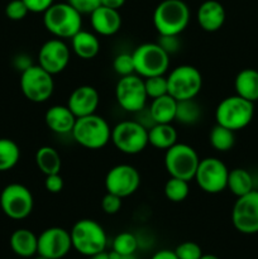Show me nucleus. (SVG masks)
Here are the masks:
<instances>
[{
	"instance_id": "f257e3e1",
	"label": "nucleus",
	"mask_w": 258,
	"mask_h": 259,
	"mask_svg": "<svg viewBox=\"0 0 258 259\" xmlns=\"http://www.w3.org/2000/svg\"><path fill=\"white\" fill-rule=\"evenodd\" d=\"M43 25L55 38L71 39L82 29V14L67 2L53 3L43 13Z\"/></svg>"
},
{
	"instance_id": "f03ea898",
	"label": "nucleus",
	"mask_w": 258,
	"mask_h": 259,
	"mask_svg": "<svg viewBox=\"0 0 258 259\" xmlns=\"http://www.w3.org/2000/svg\"><path fill=\"white\" fill-rule=\"evenodd\" d=\"M190 17L184 0H162L153 12V25L161 35H180L189 25Z\"/></svg>"
},
{
	"instance_id": "7ed1b4c3",
	"label": "nucleus",
	"mask_w": 258,
	"mask_h": 259,
	"mask_svg": "<svg viewBox=\"0 0 258 259\" xmlns=\"http://www.w3.org/2000/svg\"><path fill=\"white\" fill-rule=\"evenodd\" d=\"M72 138L77 144L86 149H101L110 142L111 128L106 119L98 114L76 119Z\"/></svg>"
},
{
	"instance_id": "20e7f679",
	"label": "nucleus",
	"mask_w": 258,
	"mask_h": 259,
	"mask_svg": "<svg viewBox=\"0 0 258 259\" xmlns=\"http://www.w3.org/2000/svg\"><path fill=\"white\" fill-rule=\"evenodd\" d=\"M72 248L80 254L90 255L105 250L108 237L104 228L93 219H81L70 230Z\"/></svg>"
},
{
	"instance_id": "39448f33",
	"label": "nucleus",
	"mask_w": 258,
	"mask_h": 259,
	"mask_svg": "<svg viewBox=\"0 0 258 259\" xmlns=\"http://www.w3.org/2000/svg\"><path fill=\"white\" fill-rule=\"evenodd\" d=\"M254 103L240 98L237 94L223 99L215 109V120L219 125L233 132L248 126L254 115Z\"/></svg>"
},
{
	"instance_id": "423d86ee",
	"label": "nucleus",
	"mask_w": 258,
	"mask_h": 259,
	"mask_svg": "<svg viewBox=\"0 0 258 259\" xmlns=\"http://www.w3.org/2000/svg\"><path fill=\"white\" fill-rule=\"evenodd\" d=\"M166 77L168 94L177 101L195 99L201 91L202 75L195 66H177Z\"/></svg>"
},
{
	"instance_id": "0eeeda50",
	"label": "nucleus",
	"mask_w": 258,
	"mask_h": 259,
	"mask_svg": "<svg viewBox=\"0 0 258 259\" xmlns=\"http://www.w3.org/2000/svg\"><path fill=\"white\" fill-rule=\"evenodd\" d=\"M200 158L197 152L186 143H176L164 154V168L169 177L192 181L196 174Z\"/></svg>"
},
{
	"instance_id": "6e6552de",
	"label": "nucleus",
	"mask_w": 258,
	"mask_h": 259,
	"mask_svg": "<svg viewBox=\"0 0 258 259\" xmlns=\"http://www.w3.org/2000/svg\"><path fill=\"white\" fill-rule=\"evenodd\" d=\"M136 73L147 78L164 75L169 67V55L158 43H143L132 52Z\"/></svg>"
},
{
	"instance_id": "1a4fd4ad",
	"label": "nucleus",
	"mask_w": 258,
	"mask_h": 259,
	"mask_svg": "<svg viewBox=\"0 0 258 259\" xmlns=\"http://www.w3.org/2000/svg\"><path fill=\"white\" fill-rule=\"evenodd\" d=\"M110 141L119 152L138 154L148 146V129L137 120H123L111 128Z\"/></svg>"
},
{
	"instance_id": "9d476101",
	"label": "nucleus",
	"mask_w": 258,
	"mask_h": 259,
	"mask_svg": "<svg viewBox=\"0 0 258 259\" xmlns=\"http://www.w3.org/2000/svg\"><path fill=\"white\" fill-rule=\"evenodd\" d=\"M19 83L25 99L37 104L46 103L55 90L53 75L43 70L39 65H30L22 71Z\"/></svg>"
},
{
	"instance_id": "9b49d317",
	"label": "nucleus",
	"mask_w": 258,
	"mask_h": 259,
	"mask_svg": "<svg viewBox=\"0 0 258 259\" xmlns=\"http://www.w3.org/2000/svg\"><path fill=\"white\" fill-rule=\"evenodd\" d=\"M34 206V199L27 186L22 184H9L0 194V207L8 218L23 220L29 217Z\"/></svg>"
},
{
	"instance_id": "f8f14e48",
	"label": "nucleus",
	"mask_w": 258,
	"mask_h": 259,
	"mask_svg": "<svg viewBox=\"0 0 258 259\" xmlns=\"http://www.w3.org/2000/svg\"><path fill=\"white\" fill-rule=\"evenodd\" d=\"M229 169L222 159L206 157L200 159L194 180L200 190L210 195L219 194L227 189Z\"/></svg>"
},
{
	"instance_id": "ddd939ff",
	"label": "nucleus",
	"mask_w": 258,
	"mask_h": 259,
	"mask_svg": "<svg viewBox=\"0 0 258 259\" xmlns=\"http://www.w3.org/2000/svg\"><path fill=\"white\" fill-rule=\"evenodd\" d=\"M115 99L119 106L128 113L136 114L146 108L148 96L144 78L137 73L119 78L115 86Z\"/></svg>"
},
{
	"instance_id": "4468645a",
	"label": "nucleus",
	"mask_w": 258,
	"mask_h": 259,
	"mask_svg": "<svg viewBox=\"0 0 258 259\" xmlns=\"http://www.w3.org/2000/svg\"><path fill=\"white\" fill-rule=\"evenodd\" d=\"M106 192L125 199L136 194L141 186V175L136 167L131 164H116L111 167L105 176Z\"/></svg>"
},
{
	"instance_id": "2eb2a0df",
	"label": "nucleus",
	"mask_w": 258,
	"mask_h": 259,
	"mask_svg": "<svg viewBox=\"0 0 258 259\" xmlns=\"http://www.w3.org/2000/svg\"><path fill=\"white\" fill-rule=\"evenodd\" d=\"M233 227L242 234L258 233V190L237 197L232 209Z\"/></svg>"
},
{
	"instance_id": "dca6fc26",
	"label": "nucleus",
	"mask_w": 258,
	"mask_h": 259,
	"mask_svg": "<svg viewBox=\"0 0 258 259\" xmlns=\"http://www.w3.org/2000/svg\"><path fill=\"white\" fill-rule=\"evenodd\" d=\"M70 60L71 50L65 40L60 38L46 40L38 52V65L51 75H57L65 71Z\"/></svg>"
},
{
	"instance_id": "f3484780",
	"label": "nucleus",
	"mask_w": 258,
	"mask_h": 259,
	"mask_svg": "<svg viewBox=\"0 0 258 259\" xmlns=\"http://www.w3.org/2000/svg\"><path fill=\"white\" fill-rule=\"evenodd\" d=\"M72 249L70 232L60 227H51L38 235L37 254L47 259H62Z\"/></svg>"
},
{
	"instance_id": "a211bd4d",
	"label": "nucleus",
	"mask_w": 258,
	"mask_h": 259,
	"mask_svg": "<svg viewBox=\"0 0 258 259\" xmlns=\"http://www.w3.org/2000/svg\"><path fill=\"white\" fill-rule=\"evenodd\" d=\"M99 103H100V95L94 86L82 85L76 88L68 96L67 106L76 118L91 115L96 113Z\"/></svg>"
},
{
	"instance_id": "6ab92c4d",
	"label": "nucleus",
	"mask_w": 258,
	"mask_h": 259,
	"mask_svg": "<svg viewBox=\"0 0 258 259\" xmlns=\"http://www.w3.org/2000/svg\"><path fill=\"white\" fill-rule=\"evenodd\" d=\"M89 15H90L91 28L96 34L109 37L116 34L120 30L121 15L119 10L100 5Z\"/></svg>"
},
{
	"instance_id": "aec40b11",
	"label": "nucleus",
	"mask_w": 258,
	"mask_h": 259,
	"mask_svg": "<svg viewBox=\"0 0 258 259\" xmlns=\"http://www.w3.org/2000/svg\"><path fill=\"white\" fill-rule=\"evenodd\" d=\"M227 13L224 7L218 0H206L199 7L196 19L200 28L205 32H218L224 25Z\"/></svg>"
},
{
	"instance_id": "412c9836",
	"label": "nucleus",
	"mask_w": 258,
	"mask_h": 259,
	"mask_svg": "<svg viewBox=\"0 0 258 259\" xmlns=\"http://www.w3.org/2000/svg\"><path fill=\"white\" fill-rule=\"evenodd\" d=\"M76 119L67 105H53L45 114L46 124L56 134H71Z\"/></svg>"
},
{
	"instance_id": "4be33fe9",
	"label": "nucleus",
	"mask_w": 258,
	"mask_h": 259,
	"mask_svg": "<svg viewBox=\"0 0 258 259\" xmlns=\"http://www.w3.org/2000/svg\"><path fill=\"white\" fill-rule=\"evenodd\" d=\"M71 50L81 60H93L100 52V40L94 33L81 29L71 38Z\"/></svg>"
},
{
	"instance_id": "5701e85b",
	"label": "nucleus",
	"mask_w": 258,
	"mask_h": 259,
	"mask_svg": "<svg viewBox=\"0 0 258 259\" xmlns=\"http://www.w3.org/2000/svg\"><path fill=\"white\" fill-rule=\"evenodd\" d=\"M235 94L250 103L258 101V71L254 68H244L239 71L234 78Z\"/></svg>"
},
{
	"instance_id": "b1692460",
	"label": "nucleus",
	"mask_w": 258,
	"mask_h": 259,
	"mask_svg": "<svg viewBox=\"0 0 258 259\" xmlns=\"http://www.w3.org/2000/svg\"><path fill=\"white\" fill-rule=\"evenodd\" d=\"M10 248L22 258H33L38 250V237L29 229H17L10 237Z\"/></svg>"
},
{
	"instance_id": "393cba45",
	"label": "nucleus",
	"mask_w": 258,
	"mask_h": 259,
	"mask_svg": "<svg viewBox=\"0 0 258 259\" xmlns=\"http://www.w3.org/2000/svg\"><path fill=\"white\" fill-rule=\"evenodd\" d=\"M177 100L169 94L153 99L148 110L154 124H169L176 118Z\"/></svg>"
},
{
	"instance_id": "a878e982",
	"label": "nucleus",
	"mask_w": 258,
	"mask_h": 259,
	"mask_svg": "<svg viewBox=\"0 0 258 259\" xmlns=\"http://www.w3.org/2000/svg\"><path fill=\"white\" fill-rule=\"evenodd\" d=\"M148 143L157 149L167 151L177 143V131L169 124H154L148 129Z\"/></svg>"
},
{
	"instance_id": "bb28decb",
	"label": "nucleus",
	"mask_w": 258,
	"mask_h": 259,
	"mask_svg": "<svg viewBox=\"0 0 258 259\" xmlns=\"http://www.w3.org/2000/svg\"><path fill=\"white\" fill-rule=\"evenodd\" d=\"M35 164L45 176H48V175L60 174L62 159L57 149L50 146H43L35 152Z\"/></svg>"
},
{
	"instance_id": "cd10ccee",
	"label": "nucleus",
	"mask_w": 258,
	"mask_h": 259,
	"mask_svg": "<svg viewBox=\"0 0 258 259\" xmlns=\"http://www.w3.org/2000/svg\"><path fill=\"white\" fill-rule=\"evenodd\" d=\"M227 189L237 197L247 195L248 192L254 190L252 175L245 168H240V167L230 169L228 175Z\"/></svg>"
},
{
	"instance_id": "c85d7f7f",
	"label": "nucleus",
	"mask_w": 258,
	"mask_h": 259,
	"mask_svg": "<svg viewBox=\"0 0 258 259\" xmlns=\"http://www.w3.org/2000/svg\"><path fill=\"white\" fill-rule=\"evenodd\" d=\"M20 158L19 146L13 139L0 138V172L10 171Z\"/></svg>"
},
{
	"instance_id": "c756f323",
	"label": "nucleus",
	"mask_w": 258,
	"mask_h": 259,
	"mask_svg": "<svg viewBox=\"0 0 258 259\" xmlns=\"http://www.w3.org/2000/svg\"><path fill=\"white\" fill-rule=\"evenodd\" d=\"M235 132L225 126L215 124L209 133V142L212 148L218 152H228L235 144Z\"/></svg>"
},
{
	"instance_id": "7c9ffc66",
	"label": "nucleus",
	"mask_w": 258,
	"mask_h": 259,
	"mask_svg": "<svg viewBox=\"0 0 258 259\" xmlns=\"http://www.w3.org/2000/svg\"><path fill=\"white\" fill-rule=\"evenodd\" d=\"M201 106L195 101V99L177 101L176 118H175V120L184 124V125H192V124H196L201 119Z\"/></svg>"
},
{
	"instance_id": "2f4dec72",
	"label": "nucleus",
	"mask_w": 258,
	"mask_h": 259,
	"mask_svg": "<svg viewBox=\"0 0 258 259\" xmlns=\"http://www.w3.org/2000/svg\"><path fill=\"white\" fill-rule=\"evenodd\" d=\"M164 196L171 202H182L187 199L190 194L189 181L176 179V177H169L164 184Z\"/></svg>"
},
{
	"instance_id": "473e14b6",
	"label": "nucleus",
	"mask_w": 258,
	"mask_h": 259,
	"mask_svg": "<svg viewBox=\"0 0 258 259\" xmlns=\"http://www.w3.org/2000/svg\"><path fill=\"white\" fill-rule=\"evenodd\" d=\"M138 249V239L129 232H123L113 240V250L120 255H133Z\"/></svg>"
},
{
	"instance_id": "72a5a7b5",
	"label": "nucleus",
	"mask_w": 258,
	"mask_h": 259,
	"mask_svg": "<svg viewBox=\"0 0 258 259\" xmlns=\"http://www.w3.org/2000/svg\"><path fill=\"white\" fill-rule=\"evenodd\" d=\"M144 88L148 99H157L168 94V86H167V77L164 75L152 76V77L144 78Z\"/></svg>"
},
{
	"instance_id": "f704fd0d",
	"label": "nucleus",
	"mask_w": 258,
	"mask_h": 259,
	"mask_svg": "<svg viewBox=\"0 0 258 259\" xmlns=\"http://www.w3.org/2000/svg\"><path fill=\"white\" fill-rule=\"evenodd\" d=\"M113 68L116 75H119L120 77L136 73L134 60L132 53H119L118 56H115L113 61Z\"/></svg>"
},
{
	"instance_id": "c9c22d12",
	"label": "nucleus",
	"mask_w": 258,
	"mask_h": 259,
	"mask_svg": "<svg viewBox=\"0 0 258 259\" xmlns=\"http://www.w3.org/2000/svg\"><path fill=\"white\" fill-rule=\"evenodd\" d=\"M177 258L179 259H200L204 254L197 243L195 242H184L179 244L175 249Z\"/></svg>"
},
{
	"instance_id": "e433bc0d",
	"label": "nucleus",
	"mask_w": 258,
	"mask_h": 259,
	"mask_svg": "<svg viewBox=\"0 0 258 259\" xmlns=\"http://www.w3.org/2000/svg\"><path fill=\"white\" fill-rule=\"evenodd\" d=\"M28 13H29V10H28L27 5L24 4L23 0H10L5 7V15L14 22L24 19Z\"/></svg>"
},
{
	"instance_id": "4c0bfd02",
	"label": "nucleus",
	"mask_w": 258,
	"mask_h": 259,
	"mask_svg": "<svg viewBox=\"0 0 258 259\" xmlns=\"http://www.w3.org/2000/svg\"><path fill=\"white\" fill-rule=\"evenodd\" d=\"M121 201H123L121 197L116 196V195L114 194H110V192H106V194L104 195L103 200H101V209H103V211L105 212V214L114 215L116 214V212L120 211Z\"/></svg>"
},
{
	"instance_id": "58836bf2",
	"label": "nucleus",
	"mask_w": 258,
	"mask_h": 259,
	"mask_svg": "<svg viewBox=\"0 0 258 259\" xmlns=\"http://www.w3.org/2000/svg\"><path fill=\"white\" fill-rule=\"evenodd\" d=\"M180 35H161L158 34V43L162 47V50L166 53H168L169 56L174 55V53L179 52L180 48H181V40H180Z\"/></svg>"
},
{
	"instance_id": "ea45409f",
	"label": "nucleus",
	"mask_w": 258,
	"mask_h": 259,
	"mask_svg": "<svg viewBox=\"0 0 258 259\" xmlns=\"http://www.w3.org/2000/svg\"><path fill=\"white\" fill-rule=\"evenodd\" d=\"M67 3L81 14H90L96 8L100 7V0H67Z\"/></svg>"
},
{
	"instance_id": "a19ab883",
	"label": "nucleus",
	"mask_w": 258,
	"mask_h": 259,
	"mask_svg": "<svg viewBox=\"0 0 258 259\" xmlns=\"http://www.w3.org/2000/svg\"><path fill=\"white\" fill-rule=\"evenodd\" d=\"M63 186H65V182H63L62 176L60 174H53L46 176L45 187L51 194H58V192L62 191Z\"/></svg>"
},
{
	"instance_id": "79ce46f5",
	"label": "nucleus",
	"mask_w": 258,
	"mask_h": 259,
	"mask_svg": "<svg viewBox=\"0 0 258 259\" xmlns=\"http://www.w3.org/2000/svg\"><path fill=\"white\" fill-rule=\"evenodd\" d=\"M29 13H45L55 0H23Z\"/></svg>"
},
{
	"instance_id": "37998d69",
	"label": "nucleus",
	"mask_w": 258,
	"mask_h": 259,
	"mask_svg": "<svg viewBox=\"0 0 258 259\" xmlns=\"http://www.w3.org/2000/svg\"><path fill=\"white\" fill-rule=\"evenodd\" d=\"M151 259H179V258H177L175 250L161 249V250H158V252L154 253V254L152 255Z\"/></svg>"
},
{
	"instance_id": "c03bdc74",
	"label": "nucleus",
	"mask_w": 258,
	"mask_h": 259,
	"mask_svg": "<svg viewBox=\"0 0 258 259\" xmlns=\"http://www.w3.org/2000/svg\"><path fill=\"white\" fill-rule=\"evenodd\" d=\"M125 2L126 0H100V5L119 10L124 4H125Z\"/></svg>"
},
{
	"instance_id": "a18cd8bd",
	"label": "nucleus",
	"mask_w": 258,
	"mask_h": 259,
	"mask_svg": "<svg viewBox=\"0 0 258 259\" xmlns=\"http://www.w3.org/2000/svg\"><path fill=\"white\" fill-rule=\"evenodd\" d=\"M89 259H110V255H109L108 252L103 250V252L96 253V254H94V255H90Z\"/></svg>"
},
{
	"instance_id": "49530a36",
	"label": "nucleus",
	"mask_w": 258,
	"mask_h": 259,
	"mask_svg": "<svg viewBox=\"0 0 258 259\" xmlns=\"http://www.w3.org/2000/svg\"><path fill=\"white\" fill-rule=\"evenodd\" d=\"M200 259H220V258L218 257V255H214V254H202Z\"/></svg>"
},
{
	"instance_id": "de8ad7c7",
	"label": "nucleus",
	"mask_w": 258,
	"mask_h": 259,
	"mask_svg": "<svg viewBox=\"0 0 258 259\" xmlns=\"http://www.w3.org/2000/svg\"><path fill=\"white\" fill-rule=\"evenodd\" d=\"M33 259H47L46 257H43V255H39V254H35L34 257H33Z\"/></svg>"
}]
</instances>
